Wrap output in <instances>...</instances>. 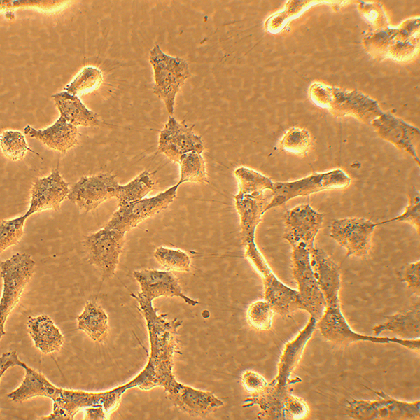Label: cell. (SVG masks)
<instances>
[{
    "label": "cell",
    "instance_id": "obj_14",
    "mask_svg": "<svg viewBox=\"0 0 420 420\" xmlns=\"http://www.w3.org/2000/svg\"><path fill=\"white\" fill-rule=\"evenodd\" d=\"M118 186L115 176L110 173L82 176L72 186L67 198L80 209L90 211L115 197Z\"/></svg>",
    "mask_w": 420,
    "mask_h": 420
},
{
    "label": "cell",
    "instance_id": "obj_26",
    "mask_svg": "<svg viewBox=\"0 0 420 420\" xmlns=\"http://www.w3.org/2000/svg\"><path fill=\"white\" fill-rule=\"evenodd\" d=\"M155 184V181L148 171H144L125 185L118 184L115 196L118 206L144 199L154 189Z\"/></svg>",
    "mask_w": 420,
    "mask_h": 420
},
{
    "label": "cell",
    "instance_id": "obj_33",
    "mask_svg": "<svg viewBox=\"0 0 420 420\" xmlns=\"http://www.w3.org/2000/svg\"><path fill=\"white\" fill-rule=\"evenodd\" d=\"M29 216L24 215L9 220H1L0 224L1 252L17 244L24 234V225Z\"/></svg>",
    "mask_w": 420,
    "mask_h": 420
},
{
    "label": "cell",
    "instance_id": "obj_23",
    "mask_svg": "<svg viewBox=\"0 0 420 420\" xmlns=\"http://www.w3.org/2000/svg\"><path fill=\"white\" fill-rule=\"evenodd\" d=\"M386 322L373 327L372 331L374 336H379L384 331H391L402 339L419 338L420 309L419 302L412 309L391 316H386Z\"/></svg>",
    "mask_w": 420,
    "mask_h": 420
},
{
    "label": "cell",
    "instance_id": "obj_30",
    "mask_svg": "<svg viewBox=\"0 0 420 420\" xmlns=\"http://www.w3.org/2000/svg\"><path fill=\"white\" fill-rule=\"evenodd\" d=\"M102 80L98 69L85 67L65 87V91L74 95L87 93L99 88Z\"/></svg>",
    "mask_w": 420,
    "mask_h": 420
},
{
    "label": "cell",
    "instance_id": "obj_4",
    "mask_svg": "<svg viewBox=\"0 0 420 420\" xmlns=\"http://www.w3.org/2000/svg\"><path fill=\"white\" fill-rule=\"evenodd\" d=\"M351 181V178L343 170L335 169L323 173H314L293 181L274 183L271 201L264 209L263 213L296 197L323 190L345 188L350 185Z\"/></svg>",
    "mask_w": 420,
    "mask_h": 420
},
{
    "label": "cell",
    "instance_id": "obj_15",
    "mask_svg": "<svg viewBox=\"0 0 420 420\" xmlns=\"http://www.w3.org/2000/svg\"><path fill=\"white\" fill-rule=\"evenodd\" d=\"M158 149L170 160L178 162L180 158L189 152L201 153L204 150L202 139L185 122L170 117L160 132Z\"/></svg>",
    "mask_w": 420,
    "mask_h": 420
},
{
    "label": "cell",
    "instance_id": "obj_1",
    "mask_svg": "<svg viewBox=\"0 0 420 420\" xmlns=\"http://www.w3.org/2000/svg\"><path fill=\"white\" fill-rule=\"evenodd\" d=\"M136 298L146 320L149 335L150 352L144 370L132 380L123 384L126 390L138 387L148 391L163 387L171 399L181 390L183 384L173 374V358L177 346V331L182 321L176 318L167 321L164 314H158L152 301L139 294Z\"/></svg>",
    "mask_w": 420,
    "mask_h": 420
},
{
    "label": "cell",
    "instance_id": "obj_21",
    "mask_svg": "<svg viewBox=\"0 0 420 420\" xmlns=\"http://www.w3.org/2000/svg\"><path fill=\"white\" fill-rule=\"evenodd\" d=\"M27 328L35 346L41 352L47 354L61 349L64 338L48 316H29Z\"/></svg>",
    "mask_w": 420,
    "mask_h": 420
},
{
    "label": "cell",
    "instance_id": "obj_28",
    "mask_svg": "<svg viewBox=\"0 0 420 420\" xmlns=\"http://www.w3.org/2000/svg\"><path fill=\"white\" fill-rule=\"evenodd\" d=\"M178 163L180 165V179L178 185L184 182H206L205 162L197 152H189L183 155Z\"/></svg>",
    "mask_w": 420,
    "mask_h": 420
},
{
    "label": "cell",
    "instance_id": "obj_39",
    "mask_svg": "<svg viewBox=\"0 0 420 420\" xmlns=\"http://www.w3.org/2000/svg\"><path fill=\"white\" fill-rule=\"evenodd\" d=\"M20 361L15 351L4 353L0 358V377L8 368L18 366Z\"/></svg>",
    "mask_w": 420,
    "mask_h": 420
},
{
    "label": "cell",
    "instance_id": "obj_2",
    "mask_svg": "<svg viewBox=\"0 0 420 420\" xmlns=\"http://www.w3.org/2000/svg\"><path fill=\"white\" fill-rule=\"evenodd\" d=\"M316 322L317 321L311 316L306 326L296 337L285 345L278 364V374L267 384L264 392L245 400L244 407L258 405L259 419H284V402L290 395V377L299 363L304 349L316 329Z\"/></svg>",
    "mask_w": 420,
    "mask_h": 420
},
{
    "label": "cell",
    "instance_id": "obj_13",
    "mask_svg": "<svg viewBox=\"0 0 420 420\" xmlns=\"http://www.w3.org/2000/svg\"><path fill=\"white\" fill-rule=\"evenodd\" d=\"M377 223L364 218L335 219L330 225V237L346 250V255L365 258Z\"/></svg>",
    "mask_w": 420,
    "mask_h": 420
},
{
    "label": "cell",
    "instance_id": "obj_8",
    "mask_svg": "<svg viewBox=\"0 0 420 420\" xmlns=\"http://www.w3.org/2000/svg\"><path fill=\"white\" fill-rule=\"evenodd\" d=\"M244 248L245 257L262 279L265 299L270 303L274 312L285 316L301 309L298 291L289 288L277 279L255 241L249 243Z\"/></svg>",
    "mask_w": 420,
    "mask_h": 420
},
{
    "label": "cell",
    "instance_id": "obj_12",
    "mask_svg": "<svg viewBox=\"0 0 420 420\" xmlns=\"http://www.w3.org/2000/svg\"><path fill=\"white\" fill-rule=\"evenodd\" d=\"M323 221V214L309 204H300L285 214L283 235L293 248H304L310 253L315 248L314 240Z\"/></svg>",
    "mask_w": 420,
    "mask_h": 420
},
{
    "label": "cell",
    "instance_id": "obj_37",
    "mask_svg": "<svg viewBox=\"0 0 420 420\" xmlns=\"http://www.w3.org/2000/svg\"><path fill=\"white\" fill-rule=\"evenodd\" d=\"M241 382L245 390L251 396H257L264 392L268 383L265 379L253 371H246L241 377Z\"/></svg>",
    "mask_w": 420,
    "mask_h": 420
},
{
    "label": "cell",
    "instance_id": "obj_20",
    "mask_svg": "<svg viewBox=\"0 0 420 420\" xmlns=\"http://www.w3.org/2000/svg\"><path fill=\"white\" fill-rule=\"evenodd\" d=\"M235 206L240 217L241 239L244 246L255 241V232L265 208L264 194L258 196L237 194Z\"/></svg>",
    "mask_w": 420,
    "mask_h": 420
},
{
    "label": "cell",
    "instance_id": "obj_38",
    "mask_svg": "<svg viewBox=\"0 0 420 420\" xmlns=\"http://www.w3.org/2000/svg\"><path fill=\"white\" fill-rule=\"evenodd\" d=\"M420 262L419 260L408 264L402 275L403 281H405L407 287L410 288L418 296L419 295L420 288Z\"/></svg>",
    "mask_w": 420,
    "mask_h": 420
},
{
    "label": "cell",
    "instance_id": "obj_32",
    "mask_svg": "<svg viewBox=\"0 0 420 420\" xmlns=\"http://www.w3.org/2000/svg\"><path fill=\"white\" fill-rule=\"evenodd\" d=\"M274 310L267 301H257L250 304L246 312L248 324L257 330L271 328Z\"/></svg>",
    "mask_w": 420,
    "mask_h": 420
},
{
    "label": "cell",
    "instance_id": "obj_22",
    "mask_svg": "<svg viewBox=\"0 0 420 420\" xmlns=\"http://www.w3.org/2000/svg\"><path fill=\"white\" fill-rule=\"evenodd\" d=\"M20 367L25 370V376L20 386L8 394L12 401L22 402L29 398L43 396L53 399L59 388L51 384L45 376L20 361Z\"/></svg>",
    "mask_w": 420,
    "mask_h": 420
},
{
    "label": "cell",
    "instance_id": "obj_9",
    "mask_svg": "<svg viewBox=\"0 0 420 420\" xmlns=\"http://www.w3.org/2000/svg\"><path fill=\"white\" fill-rule=\"evenodd\" d=\"M292 270L298 285L301 309L318 321L324 313L326 301L313 270L309 251L293 248Z\"/></svg>",
    "mask_w": 420,
    "mask_h": 420
},
{
    "label": "cell",
    "instance_id": "obj_16",
    "mask_svg": "<svg viewBox=\"0 0 420 420\" xmlns=\"http://www.w3.org/2000/svg\"><path fill=\"white\" fill-rule=\"evenodd\" d=\"M133 276L140 286L141 291L138 294L150 301L164 296L178 297L190 306L199 303L183 293L177 278L171 272L141 270L134 271Z\"/></svg>",
    "mask_w": 420,
    "mask_h": 420
},
{
    "label": "cell",
    "instance_id": "obj_3",
    "mask_svg": "<svg viewBox=\"0 0 420 420\" xmlns=\"http://www.w3.org/2000/svg\"><path fill=\"white\" fill-rule=\"evenodd\" d=\"M126 391L124 385L99 393L60 388L57 395L52 400V413L41 417L40 419L72 420L78 412L92 406L103 407L108 416L117 409L121 396Z\"/></svg>",
    "mask_w": 420,
    "mask_h": 420
},
{
    "label": "cell",
    "instance_id": "obj_31",
    "mask_svg": "<svg viewBox=\"0 0 420 420\" xmlns=\"http://www.w3.org/2000/svg\"><path fill=\"white\" fill-rule=\"evenodd\" d=\"M0 146L4 155L12 160H21L29 150L24 135L17 130L2 132Z\"/></svg>",
    "mask_w": 420,
    "mask_h": 420
},
{
    "label": "cell",
    "instance_id": "obj_7",
    "mask_svg": "<svg viewBox=\"0 0 420 420\" xmlns=\"http://www.w3.org/2000/svg\"><path fill=\"white\" fill-rule=\"evenodd\" d=\"M149 60L154 71V93L172 114L176 95L190 76L188 63L182 58L167 55L158 45L151 49Z\"/></svg>",
    "mask_w": 420,
    "mask_h": 420
},
{
    "label": "cell",
    "instance_id": "obj_36",
    "mask_svg": "<svg viewBox=\"0 0 420 420\" xmlns=\"http://www.w3.org/2000/svg\"><path fill=\"white\" fill-rule=\"evenodd\" d=\"M309 413V407L301 398L290 394L286 398L283 407L284 419H302L306 418Z\"/></svg>",
    "mask_w": 420,
    "mask_h": 420
},
{
    "label": "cell",
    "instance_id": "obj_27",
    "mask_svg": "<svg viewBox=\"0 0 420 420\" xmlns=\"http://www.w3.org/2000/svg\"><path fill=\"white\" fill-rule=\"evenodd\" d=\"M234 174L238 181L239 195L258 196L264 194V190H272L274 182L253 169L241 167Z\"/></svg>",
    "mask_w": 420,
    "mask_h": 420
},
{
    "label": "cell",
    "instance_id": "obj_11",
    "mask_svg": "<svg viewBox=\"0 0 420 420\" xmlns=\"http://www.w3.org/2000/svg\"><path fill=\"white\" fill-rule=\"evenodd\" d=\"M178 186L176 184L154 197L118 206L105 227L125 234L143 220L166 209L176 197Z\"/></svg>",
    "mask_w": 420,
    "mask_h": 420
},
{
    "label": "cell",
    "instance_id": "obj_5",
    "mask_svg": "<svg viewBox=\"0 0 420 420\" xmlns=\"http://www.w3.org/2000/svg\"><path fill=\"white\" fill-rule=\"evenodd\" d=\"M35 262L27 253H17L1 262L3 291L0 300V336L6 334L4 326L7 317L19 302L31 279Z\"/></svg>",
    "mask_w": 420,
    "mask_h": 420
},
{
    "label": "cell",
    "instance_id": "obj_10",
    "mask_svg": "<svg viewBox=\"0 0 420 420\" xmlns=\"http://www.w3.org/2000/svg\"><path fill=\"white\" fill-rule=\"evenodd\" d=\"M125 241L124 233L106 227L86 237L84 245L89 262L99 270L104 279L114 275Z\"/></svg>",
    "mask_w": 420,
    "mask_h": 420
},
{
    "label": "cell",
    "instance_id": "obj_29",
    "mask_svg": "<svg viewBox=\"0 0 420 420\" xmlns=\"http://www.w3.org/2000/svg\"><path fill=\"white\" fill-rule=\"evenodd\" d=\"M154 257L169 271L188 272L190 270V257L180 249L160 246L155 251Z\"/></svg>",
    "mask_w": 420,
    "mask_h": 420
},
{
    "label": "cell",
    "instance_id": "obj_34",
    "mask_svg": "<svg viewBox=\"0 0 420 420\" xmlns=\"http://www.w3.org/2000/svg\"><path fill=\"white\" fill-rule=\"evenodd\" d=\"M310 146L309 133L300 128L289 130L280 141V146L283 150L298 155L306 153Z\"/></svg>",
    "mask_w": 420,
    "mask_h": 420
},
{
    "label": "cell",
    "instance_id": "obj_35",
    "mask_svg": "<svg viewBox=\"0 0 420 420\" xmlns=\"http://www.w3.org/2000/svg\"><path fill=\"white\" fill-rule=\"evenodd\" d=\"M394 221L407 222L412 225L419 234L420 228V200L419 192L416 190H412L409 195L408 204L404 212L391 219L377 223L378 225Z\"/></svg>",
    "mask_w": 420,
    "mask_h": 420
},
{
    "label": "cell",
    "instance_id": "obj_19",
    "mask_svg": "<svg viewBox=\"0 0 420 420\" xmlns=\"http://www.w3.org/2000/svg\"><path fill=\"white\" fill-rule=\"evenodd\" d=\"M24 132L29 134L48 148L65 153L77 143L78 131L76 126L71 124L60 115L51 126L36 130L27 125Z\"/></svg>",
    "mask_w": 420,
    "mask_h": 420
},
{
    "label": "cell",
    "instance_id": "obj_40",
    "mask_svg": "<svg viewBox=\"0 0 420 420\" xmlns=\"http://www.w3.org/2000/svg\"><path fill=\"white\" fill-rule=\"evenodd\" d=\"M83 410L85 420H104L108 417V414L102 406L88 407Z\"/></svg>",
    "mask_w": 420,
    "mask_h": 420
},
{
    "label": "cell",
    "instance_id": "obj_6",
    "mask_svg": "<svg viewBox=\"0 0 420 420\" xmlns=\"http://www.w3.org/2000/svg\"><path fill=\"white\" fill-rule=\"evenodd\" d=\"M370 390L378 397L377 400L347 401L346 412L350 417L359 420L419 419V400H398L382 391Z\"/></svg>",
    "mask_w": 420,
    "mask_h": 420
},
{
    "label": "cell",
    "instance_id": "obj_17",
    "mask_svg": "<svg viewBox=\"0 0 420 420\" xmlns=\"http://www.w3.org/2000/svg\"><path fill=\"white\" fill-rule=\"evenodd\" d=\"M69 192V183L57 170L48 176L37 178L31 188L30 205L26 214L29 216L48 209L57 211Z\"/></svg>",
    "mask_w": 420,
    "mask_h": 420
},
{
    "label": "cell",
    "instance_id": "obj_24",
    "mask_svg": "<svg viewBox=\"0 0 420 420\" xmlns=\"http://www.w3.org/2000/svg\"><path fill=\"white\" fill-rule=\"evenodd\" d=\"M61 116L75 126L90 127L98 124L96 114L90 111L80 99L66 91L52 96Z\"/></svg>",
    "mask_w": 420,
    "mask_h": 420
},
{
    "label": "cell",
    "instance_id": "obj_25",
    "mask_svg": "<svg viewBox=\"0 0 420 420\" xmlns=\"http://www.w3.org/2000/svg\"><path fill=\"white\" fill-rule=\"evenodd\" d=\"M77 321L78 329L84 331L93 341L101 342L106 339L108 330V316L97 302H86Z\"/></svg>",
    "mask_w": 420,
    "mask_h": 420
},
{
    "label": "cell",
    "instance_id": "obj_18",
    "mask_svg": "<svg viewBox=\"0 0 420 420\" xmlns=\"http://www.w3.org/2000/svg\"><path fill=\"white\" fill-rule=\"evenodd\" d=\"M170 401L181 412L202 418L223 406V402L212 393L185 384Z\"/></svg>",
    "mask_w": 420,
    "mask_h": 420
}]
</instances>
